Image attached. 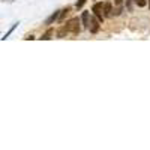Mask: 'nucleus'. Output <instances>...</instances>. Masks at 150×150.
Returning a JSON list of instances; mask_svg holds the SVG:
<instances>
[{"instance_id": "nucleus-1", "label": "nucleus", "mask_w": 150, "mask_h": 150, "mask_svg": "<svg viewBox=\"0 0 150 150\" xmlns=\"http://www.w3.org/2000/svg\"><path fill=\"white\" fill-rule=\"evenodd\" d=\"M78 24H80V20H78V18H72V20H69V21L66 23V26H63V27L66 29V32L77 35V33H80V30H81V27L78 26Z\"/></svg>"}, {"instance_id": "nucleus-2", "label": "nucleus", "mask_w": 150, "mask_h": 150, "mask_svg": "<svg viewBox=\"0 0 150 150\" xmlns=\"http://www.w3.org/2000/svg\"><path fill=\"white\" fill-rule=\"evenodd\" d=\"M92 11L95 12V15H96V18L99 21H102L105 18V15H104V12H105V3H95L93 8H92Z\"/></svg>"}, {"instance_id": "nucleus-3", "label": "nucleus", "mask_w": 150, "mask_h": 150, "mask_svg": "<svg viewBox=\"0 0 150 150\" xmlns=\"http://www.w3.org/2000/svg\"><path fill=\"white\" fill-rule=\"evenodd\" d=\"M89 29H90L92 33H98V30H99V20L98 18H90Z\"/></svg>"}, {"instance_id": "nucleus-4", "label": "nucleus", "mask_w": 150, "mask_h": 150, "mask_svg": "<svg viewBox=\"0 0 150 150\" xmlns=\"http://www.w3.org/2000/svg\"><path fill=\"white\" fill-rule=\"evenodd\" d=\"M114 5H116V9L112 11V15H120L123 11V0H114Z\"/></svg>"}, {"instance_id": "nucleus-5", "label": "nucleus", "mask_w": 150, "mask_h": 150, "mask_svg": "<svg viewBox=\"0 0 150 150\" xmlns=\"http://www.w3.org/2000/svg\"><path fill=\"white\" fill-rule=\"evenodd\" d=\"M105 17H111L112 15V8H111V3L110 2H105V12H104Z\"/></svg>"}, {"instance_id": "nucleus-6", "label": "nucleus", "mask_w": 150, "mask_h": 150, "mask_svg": "<svg viewBox=\"0 0 150 150\" xmlns=\"http://www.w3.org/2000/svg\"><path fill=\"white\" fill-rule=\"evenodd\" d=\"M81 18H83V26L84 27H89V23H90L89 21V12H83V17Z\"/></svg>"}, {"instance_id": "nucleus-7", "label": "nucleus", "mask_w": 150, "mask_h": 150, "mask_svg": "<svg viewBox=\"0 0 150 150\" xmlns=\"http://www.w3.org/2000/svg\"><path fill=\"white\" fill-rule=\"evenodd\" d=\"M59 17H60V15H59V11H56V12H54V14H53L51 17H50V18L47 20V23H45V24H51V23H53L54 20H57Z\"/></svg>"}, {"instance_id": "nucleus-8", "label": "nucleus", "mask_w": 150, "mask_h": 150, "mask_svg": "<svg viewBox=\"0 0 150 150\" xmlns=\"http://www.w3.org/2000/svg\"><path fill=\"white\" fill-rule=\"evenodd\" d=\"M68 14H69V8H66V9H63V11H62V14H60L59 20H60V21H63V18H65Z\"/></svg>"}, {"instance_id": "nucleus-9", "label": "nucleus", "mask_w": 150, "mask_h": 150, "mask_svg": "<svg viewBox=\"0 0 150 150\" xmlns=\"http://www.w3.org/2000/svg\"><path fill=\"white\" fill-rule=\"evenodd\" d=\"M134 2H135V5H138L140 8H143V6L147 5V0H134Z\"/></svg>"}, {"instance_id": "nucleus-10", "label": "nucleus", "mask_w": 150, "mask_h": 150, "mask_svg": "<svg viewBox=\"0 0 150 150\" xmlns=\"http://www.w3.org/2000/svg\"><path fill=\"white\" fill-rule=\"evenodd\" d=\"M51 33H53V30H48V32L41 38V39H51Z\"/></svg>"}, {"instance_id": "nucleus-11", "label": "nucleus", "mask_w": 150, "mask_h": 150, "mask_svg": "<svg viewBox=\"0 0 150 150\" xmlns=\"http://www.w3.org/2000/svg\"><path fill=\"white\" fill-rule=\"evenodd\" d=\"M86 3V0H78V2H77V8L80 9V8H83V5Z\"/></svg>"}, {"instance_id": "nucleus-12", "label": "nucleus", "mask_w": 150, "mask_h": 150, "mask_svg": "<svg viewBox=\"0 0 150 150\" xmlns=\"http://www.w3.org/2000/svg\"><path fill=\"white\" fill-rule=\"evenodd\" d=\"M126 6L129 11H132V0H126Z\"/></svg>"}, {"instance_id": "nucleus-13", "label": "nucleus", "mask_w": 150, "mask_h": 150, "mask_svg": "<svg viewBox=\"0 0 150 150\" xmlns=\"http://www.w3.org/2000/svg\"><path fill=\"white\" fill-rule=\"evenodd\" d=\"M149 6H150V0H149Z\"/></svg>"}]
</instances>
